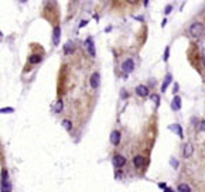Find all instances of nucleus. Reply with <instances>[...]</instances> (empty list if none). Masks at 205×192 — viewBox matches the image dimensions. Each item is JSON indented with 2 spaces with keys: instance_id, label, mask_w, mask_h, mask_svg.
<instances>
[{
  "instance_id": "15",
  "label": "nucleus",
  "mask_w": 205,
  "mask_h": 192,
  "mask_svg": "<svg viewBox=\"0 0 205 192\" xmlns=\"http://www.w3.org/2000/svg\"><path fill=\"white\" fill-rule=\"evenodd\" d=\"M13 185L10 181H2V192H12Z\"/></svg>"
},
{
  "instance_id": "8",
  "label": "nucleus",
  "mask_w": 205,
  "mask_h": 192,
  "mask_svg": "<svg viewBox=\"0 0 205 192\" xmlns=\"http://www.w3.org/2000/svg\"><path fill=\"white\" fill-rule=\"evenodd\" d=\"M120 139H122V134H120L119 130H113L111 133V143H112V146L118 147V146L120 144Z\"/></svg>"
},
{
  "instance_id": "4",
  "label": "nucleus",
  "mask_w": 205,
  "mask_h": 192,
  "mask_svg": "<svg viewBox=\"0 0 205 192\" xmlns=\"http://www.w3.org/2000/svg\"><path fill=\"white\" fill-rule=\"evenodd\" d=\"M84 45H85V48L88 49V52H89V55L92 58L96 57V49H95V42H94V38L92 37H88L85 40V42H84Z\"/></svg>"
},
{
  "instance_id": "16",
  "label": "nucleus",
  "mask_w": 205,
  "mask_h": 192,
  "mask_svg": "<svg viewBox=\"0 0 205 192\" xmlns=\"http://www.w3.org/2000/svg\"><path fill=\"white\" fill-rule=\"evenodd\" d=\"M62 109H64V102H62V99H58L55 102V106H54V112L55 113H61Z\"/></svg>"
},
{
  "instance_id": "7",
  "label": "nucleus",
  "mask_w": 205,
  "mask_h": 192,
  "mask_svg": "<svg viewBox=\"0 0 205 192\" xmlns=\"http://www.w3.org/2000/svg\"><path fill=\"white\" fill-rule=\"evenodd\" d=\"M135 92H136L137 96H140V98H147L150 90H149V88L146 85H137L136 86V89H135Z\"/></svg>"
},
{
  "instance_id": "5",
  "label": "nucleus",
  "mask_w": 205,
  "mask_h": 192,
  "mask_svg": "<svg viewBox=\"0 0 205 192\" xmlns=\"http://www.w3.org/2000/svg\"><path fill=\"white\" fill-rule=\"evenodd\" d=\"M112 163H113V165H115L116 168H122L126 165V158H125L122 154H115L113 158H112Z\"/></svg>"
},
{
  "instance_id": "6",
  "label": "nucleus",
  "mask_w": 205,
  "mask_h": 192,
  "mask_svg": "<svg viewBox=\"0 0 205 192\" xmlns=\"http://www.w3.org/2000/svg\"><path fill=\"white\" fill-rule=\"evenodd\" d=\"M89 83H91V86H92V89H98L99 88V83H101V74H99L98 71H95L94 74L91 75Z\"/></svg>"
},
{
  "instance_id": "3",
  "label": "nucleus",
  "mask_w": 205,
  "mask_h": 192,
  "mask_svg": "<svg viewBox=\"0 0 205 192\" xmlns=\"http://www.w3.org/2000/svg\"><path fill=\"white\" fill-rule=\"evenodd\" d=\"M135 69V59L133 58H126L125 61L122 62V71L125 74H130Z\"/></svg>"
},
{
  "instance_id": "24",
  "label": "nucleus",
  "mask_w": 205,
  "mask_h": 192,
  "mask_svg": "<svg viewBox=\"0 0 205 192\" xmlns=\"http://www.w3.org/2000/svg\"><path fill=\"white\" fill-rule=\"evenodd\" d=\"M170 10H171V6L168 4L167 7H166V14H168V13H170Z\"/></svg>"
},
{
  "instance_id": "21",
  "label": "nucleus",
  "mask_w": 205,
  "mask_h": 192,
  "mask_svg": "<svg viewBox=\"0 0 205 192\" xmlns=\"http://www.w3.org/2000/svg\"><path fill=\"white\" fill-rule=\"evenodd\" d=\"M0 112H2V113H13L14 109H13V107H3Z\"/></svg>"
},
{
  "instance_id": "11",
  "label": "nucleus",
  "mask_w": 205,
  "mask_h": 192,
  "mask_svg": "<svg viewBox=\"0 0 205 192\" xmlns=\"http://www.w3.org/2000/svg\"><path fill=\"white\" fill-rule=\"evenodd\" d=\"M181 102H183V100H181V98L180 96H178V95H176V96H174V99H173V102H171V109L173 110H180L181 109Z\"/></svg>"
},
{
  "instance_id": "1",
  "label": "nucleus",
  "mask_w": 205,
  "mask_h": 192,
  "mask_svg": "<svg viewBox=\"0 0 205 192\" xmlns=\"http://www.w3.org/2000/svg\"><path fill=\"white\" fill-rule=\"evenodd\" d=\"M188 33H190V35L193 38H201V37H204V34H205V25L202 24V23H200V21H195V23H193V24L190 25V29H188Z\"/></svg>"
},
{
  "instance_id": "25",
  "label": "nucleus",
  "mask_w": 205,
  "mask_h": 192,
  "mask_svg": "<svg viewBox=\"0 0 205 192\" xmlns=\"http://www.w3.org/2000/svg\"><path fill=\"white\" fill-rule=\"evenodd\" d=\"M86 23H88V21H86V20H84V21H81V27H84V25H85V24H86Z\"/></svg>"
},
{
  "instance_id": "23",
  "label": "nucleus",
  "mask_w": 205,
  "mask_h": 192,
  "mask_svg": "<svg viewBox=\"0 0 205 192\" xmlns=\"http://www.w3.org/2000/svg\"><path fill=\"white\" fill-rule=\"evenodd\" d=\"M198 130H200V131H205V120H202V122L200 123V127H198Z\"/></svg>"
},
{
  "instance_id": "26",
  "label": "nucleus",
  "mask_w": 205,
  "mask_h": 192,
  "mask_svg": "<svg viewBox=\"0 0 205 192\" xmlns=\"http://www.w3.org/2000/svg\"><path fill=\"white\" fill-rule=\"evenodd\" d=\"M166 192H174V191H173V189H170V188H167V189H166Z\"/></svg>"
},
{
  "instance_id": "13",
  "label": "nucleus",
  "mask_w": 205,
  "mask_h": 192,
  "mask_svg": "<svg viewBox=\"0 0 205 192\" xmlns=\"http://www.w3.org/2000/svg\"><path fill=\"white\" fill-rule=\"evenodd\" d=\"M170 130H173L174 133H177L180 139H184V134H183V129H181L180 124H177V123H176V124H171V126H170Z\"/></svg>"
},
{
  "instance_id": "10",
  "label": "nucleus",
  "mask_w": 205,
  "mask_h": 192,
  "mask_svg": "<svg viewBox=\"0 0 205 192\" xmlns=\"http://www.w3.org/2000/svg\"><path fill=\"white\" fill-rule=\"evenodd\" d=\"M183 148H184V150H183V155H184L185 158H190V157L194 154V147L191 143H185Z\"/></svg>"
},
{
  "instance_id": "12",
  "label": "nucleus",
  "mask_w": 205,
  "mask_h": 192,
  "mask_svg": "<svg viewBox=\"0 0 205 192\" xmlns=\"http://www.w3.org/2000/svg\"><path fill=\"white\" fill-rule=\"evenodd\" d=\"M41 59H43V55H40V54H31L29 57V64H38V62H41Z\"/></svg>"
},
{
  "instance_id": "18",
  "label": "nucleus",
  "mask_w": 205,
  "mask_h": 192,
  "mask_svg": "<svg viewBox=\"0 0 205 192\" xmlns=\"http://www.w3.org/2000/svg\"><path fill=\"white\" fill-rule=\"evenodd\" d=\"M177 189H178V192H191V188H190L188 184H178Z\"/></svg>"
},
{
  "instance_id": "20",
  "label": "nucleus",
  "mask_w": 205,
  "mask_h": 192,
  "mask_svg": "<svg viewBox=\"0 0 205 192\" xmlns=\"http://www.w3.org/2000/svg\"><path fill=\"white\" fill-rule=\"evenodd\" d=\"M150 99L153 100V103H154L156 106H159V105H160V95H157V93H152Z\"/></svg>"
},
{
  "instance_id": "14",
  "label": "nucleus",
  "mask_w": 205,
  "mask_h": 192,
  "mask_svg": "<svg viewBox=\"0 0 205 192\" xmlns=\"http://www.w3.org/2000/svg\"><path fill=\"white\" fill-rule=\"evenodd\" d=\"M171 79H173L171 74H167V75H166V78H164V82H163V85H161V92H166V90H167L168 85L171 83Z\"/></svg>"
},
{
  "instance_id": "2",
  "label": "nucleus",
  "mask_w": 205,
  "mask_h": 192,
  "mask_svg": "<svg viewBox=\"0 0 205 192\" xmlns=\"http://www.w3.org/2000/svg\"><path fill=\"white\" fill-rule=\"evenodd\" d=\"M147 163H149V160L142 154L135 155V158H133V165H135V168L139 170V171H143L144 168H146V165H147Z\"/></svg>"
},
{
  "instance_id": "19",
  "label": "nucleus",
  "mask_w": 205,
  "mask_h": 192,
  "mask_svg": "<svg viewBox=\"0 0 205 192\" xmlns=\"http://www.w3.org/2000/svg\"><path fill=\"white\" fill-rule=\"evenodd\" d=\"M71 49L74 51V42L68 41V42L65 44V47H64V52H65V54H71Z\"/></svg>"
},
{
  "instance_id": "9",
  "label": "nucleus",
  "mask_w": 205,
  "mask_h": 192,
  "mask_svg": "<svg viewBox=\"0 0 205 192\" xmlns=\"http://www.w3.org/2000/svg\"><path fill=\"white\" fill-rule=\"evenodd\" d=\"M60 38H61V25H55L53 30V42L55 47L60 44Z\"/></svg>"
},
{
  "instance_id": "22",
  "label": "nucleus",
  "mask_w": 205,
  "mask_h": 192,
  "mask_svg": "<svg viewBox=\"0 0 205 192\" xmlns=\"http://www.w3.org/2000/svg\"><path fill=\"white\" fill-rule=\"evenodd\" d=\"M168 54H170V47H167L166 48V52H164V61L167 62V59H168Z\"/></svg>"
},
{
  "instance_id": "17",
  "label": "nucleus",
  "mask_w": 205,
  "mask_h": 192,
  "mask_svg": "<svg viewBox=\"0 0 205 192\" xmlns=\"http://www.w3.org/2000/svg\"><path fill=\"white\" fill-rule=\"evenodd\" d=\"M61 124L64 126V129H65L67 131H71V130H72V122H71L70 119H64V120L61 122Z\"/></svg>"
}]
</instances>
